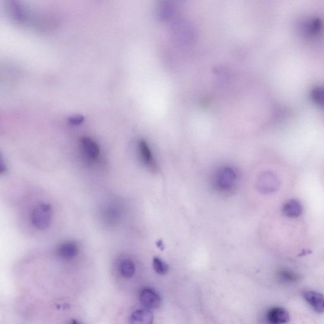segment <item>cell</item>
<instances>
[{
	"mask_svg": "<svg viewBox=\"0 0 324 324\" xmlns=\"http://www.w3.org/2000/svg\"><path fill=\"white\" fill-rule=\"evenodd\" d=\"M235 172L230 167H223L216 172L213 179L214 186L220 191H231L236 182Z\"/></svg>",
	"mask_w": 324,
	"mask_h": 324,
	"instance_id": "1",
	"label": "cell"
},
{
	"mask_svg": "<svg viewBox=\"0 0 324 324\" xmlns=\"http://www.w3.org/2000/svg\"><path fill=\"white\" fill-rule=\"evenodd\" d=\"M53 216L52 205L40 204L35 208L32 214V223L38 230L47 229L50 226Z\"/></svg>",
	"mask_w": 324,
	"mask_h": 324,
	"instance_id": "2",
	"label": "cell"
},
{
	"mask_svg": "<svg viewBox=\"0 0 324 324\" xmlns=\"http://www.w3.org/2000/svg\"><path fill=\"white\" fill-rule=\"evenodd\" d=\"M139 300L145 308H158L161 304V299L158 293L150 288H144L139 294Z\"/></svg>",
	"mask_w": 324,
	"mask_h": 324,
	"instance_id": "3",
	"label": "cell"
},
{
	"mask_svg": "<svg viewBox=\"0 0 324 324\" xmlns=\"http://www.w3.org/2000/svg\"><path fill=\"white\" fill-rule=\"evenodd\" d=\"M267 318L270 324H285L290 320V315L285 308L273 307L268 311Z\"/></svg>",
	"mask_w": 324,
	"mask_h": 324,
	"instance_id": "4",
	"label": "cell"
},
{
	"mask_svg": "<svg viewBox=\"0 0 324 324\" xmlns=\"http://www.w3.org/2000/svg\"><path fill=\"white\" fill-rule=\"evenodd\" d=\"M154 315L149 309L143 308L134 311L131 316V324H153Z\"/></svg>",
	"mask_w": 324,
	"mask_h": 324,
	"instance_id": "5",
	"label": "cell"
},
{
	"mask_svg": "<svg viewBox=\"0 0 324 324\" xmlns=\"http://www.w3.org/2000/svg\"><path fill=\"white\" fill-rule=\"evenodd\" d=\"M78 247L75 242H66L59 246L57 250L58 257L63 260H70L78 255Z\"/></svg>",
	"mask_w": 324,
	"mask_h": 324,
	"instance_id": "6",
	"label": "cell"
},
{
	"mask_svg": "<svg viewBox=\"0 0 324 324\" xmlns=\"http://www.w3.org/2000/svg\"><path fill=\"white\" fill-rule=\"evenodd\" d=\"M139 150L140 153L141 160L148 167L149 169L155 171L156 169V164L155 159H154L153 154L151 153L150 148H149L148 144L144 140H141L139 143Z\"/></svg>",
	"mask_w": 324,
	"mask_h": 324,
	"instance_id": "7",
	"label": "cell"
},
{
	"mask_svg": "<svg viewBox=\"0 0 324 324\" xmlns=\"http://www.w3.org/2000/svg\"><path fill=\"white\" fill-rule=\"evenodd\" d=\"M304 297L309 305L319 313H324V296L314 291L304 293Z\"/></svg>",
	"mask_w": 324,
	"mask_h": 324,
	"instance_id": "8",
	"label": "cell"
},
{
	"mask_svg": "<svg viewBox=\"0 0 324 324\" xmlns=\"http://www.w3.org/2000/svg\"><path fill=\"white\" fill-rule=\"evenodd\" d=\"M321 22L317 19H309L301 23V30L304 35L313 36L318 34L321 29Z\"/></svg>",
	"mask_w": 324,
	"mask_h": 324,
	"instance_id": "9",
	"label": "cell"
},
{
	"mask_svg": "<svg viewBox=\"0 0 324 324\" xmlns=\"http://www.w3.org/2000/svg\"><path fill=\"white\" fill-rule=\"evenodd\" d=\"M81 144L85 153L91 159H96L100 154V149L98 144L92 139L84 137L81 139Z\"/></svg>",
	"mask_w": 324,
	"mask_h": 324,
	"instance_id": "10",
	"label": "cell"
},
{
	"mask_svg": "<svg viewBox=\"0 0 324 324\" xmlns=\"http://www.w3.org/2000/svg\"><path fill=\"white\" fill-rule=\"evenodd\" d=\"M136 268L134 262L130 259L122 260L119 265V272L123 277L129 278L135 273Z\"/></svg>",
	"mask_w": 324,
	"mask_h": 324,
	"instance_id": "11",
	"label": "cell"
},
{
	"mask_svg": "<svg viewBox=\"0 0 324 324\" xmlns=\"http://www.w3.org/2000/svg\"><path fill=\"white\" fill-rule=\"evenodd\" d=\"M302 207L296 200H291L285 205L283 212L285 214L290 217H298L302 213Z\"/></svg>",
	"mask_w": 324,
	"mask_h": 324,
	"instance_id": "12",
	"label": "cell"
},
{
	"mask_svg": "<svg viewBox=\"0 0 324 324\" xmlns=\"http://www.w3.org/2000/svg\"><path fill=\"white\" fill-rule=\"evenodd\" d=\"M278 278L280 282L290 284L296 282L298 280V275L293 271L281 270L278 272Z\"/></svg>",
	"mask_w": 324,
	"mask_h": 324,
	"instance_id": "13",
	"label": "cell"
},
{
	"mask_svg": "<svg viewBox=\"0 0 324 324\" xmlns=\"http://www.w3.org/2000/svg\"><path fill=\"white\" fill-rule=\"evenodd\" d=\"M153 265L154 270L158 274H166L169 271V266L163 260L158 257H154L153 261Z\"/></svg>",
	"mask_w": 324,
	"mask_h": 324,
	"instance_id": "14",
	"label": "cell"
},
{
	"mask_svg": "<svg viewBox=\"0 0 324 324\" xmlns=\"http://www.w3.org/2000/svg\"><path fill=\"white\" fill-rule=\"evenodd\" d=\"M312 97L316 103L324 105V88H317L314 90Z\"/></svg>",
	"mask_w": 324,
	"mask_h": 324,
	"instance_id": "15",
	"label": "cell"
},
{
	"mask_svg": "<svg viewBox=\"0 0 324 324\" xmlns=\"http://www.w3.org/2000/svg\"><path fill=\"white\" fill-rule=\"evenodd\" d=\"M84 120H85V118L83 115H73L70 116L69 118L70 123L73 124V125H78V124L83 123Z\"/></svg>",
	"mask_w": 324,
	"mask_h": 324,
	"instance_id": "16",
	"label": "cell"
},
{
	"mask_svg": "<svg viewBox=\"0 0 324 324\" xmlns=\"http://www.w3.org/2000/svg\"><path fill=\"white\" fill-rule=\"evenodd\" d=\"M70 324H80V323H78L77 320H73L72 321H71Z\"/></svg>",
	"mask_w": 324,
	"mask_h": 324,
	"instance_id": "17",
	"label": "cell"
}]
</instances>
